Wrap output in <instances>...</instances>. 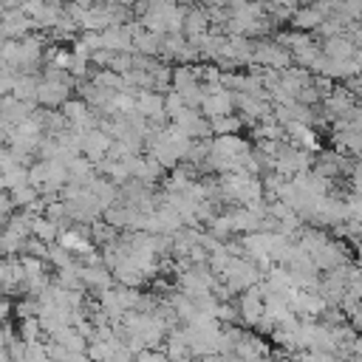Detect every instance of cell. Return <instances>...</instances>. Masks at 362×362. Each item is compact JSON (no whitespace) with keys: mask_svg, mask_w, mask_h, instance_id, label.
I'll return each instance as SVG.
<instances>
[{"mask_svg":"<svg viewBox=\"0 0 362 362\" xmlns=\"http://www.w3.org/2000/svg\"><path fill=\"white\" fill-rule=\"evenodd\" d=\"M23 252V240L11 232H0V260H11V257H20Z\"/></svg>","mask_w":362,"mask_h":362,"instance_id":"5bb4252c","label":"cell"},{"mask_svg":"<svg viewBox=\"0 0 362 362\" xmlns=\"http://www.w3.org/2000/svg\"><path fill=\"white\" fill-rule=\"evenodd\" d=\"M17 337L25 342V345H31V342H42L45 337H42V328H40V320L37 317H28V320H17Z\"/></svg>","mask_w":362,"mask_h":362,"instance_id":"7c38bea8","label":"cell"},{"mask_svg":"<svg viewBox=\"0 0 362 362\" xmlns=\"http://www.w3.org/2000/svg\"><path fill=\"white\" fill-rule=\"evenodd\" d=\"M133 54L147 57V59H161V37L141 28V31L133 37Z\"/></svg>","mask_w":362,"mask_h":362,"instance_id":"52a82bcc","label":"cell"},{"mask_svg":"<svg viewBox=\"0 0 362 362\" xmlns=\"http://www.w3.org/2000/svg\"><path fill=\"white\" fill-rule=\"evenodd\" d=\"M235 308H238V320H240V328L252 331V328H255V322L263 317V297H260L257 286H255V288H246V291H240V294L235 297Z\"/></svg>","mask_w":362,"mask_h":362,"instance_id":"6da1fadb","label":"cell"},{"mask_svg":"<svg viewBox=\"0 0 362 362\" xmlns=\"http://www.w3.org/2000/svg\"><path fill=\"white\" fill-rule=\"evenodd\" d=\"M51 342H57L65 354H85V348H88V339H82L71 325H65V328H59L54 337H48Z\"/></svg>","mask_w":362,"mask_h":362,"instance_id":"ba28073f","label":"cell"},{"mask_svg":"<svg viewBox=\"0 0 362 362\" xmlns=\"http://www.w3.org/2000/svg\"><path fill=\"white\" fill-rule=\"evenodd\" d=\"M198 113H201L206 122H209V119L229 116V113H235V96H232L229 90H223V88H218V90H212V93H206V96L201 99Z\"/></svg>","mask_w":362,"mask_h":362,"instance_id":"7a4b0ae2","label":"cell"},{"mask_svg":"<svg viewBox=\"0 0 362 362\" xmlns=\"http://www.w3.org/2000/svg\"><path fill=\"white\" fill-rule=\"evenodd\" d=\"M206 31H209V20H206L204 8H201V6H187L181 34H184L187 40H192V37H201V34H206Z\"/></svg>","mask_w":362,"mask_h":362,"instance_id":"8992f818","label":"cell"},{"mask_svg":"<svg viewBox=\"0 0 362 362\" xmlns=\"http://www.w3.org/2000/svg\"><path fill=\"white\" fill-rule=\"evenodd\" d=\"M37 311H40L37 297H17L11 317H14V320H28V317H37Z\"/></svg>","mask_w":362,"mask_h":362,"instance_id":"2e32d148","label":"cell"},{"mask_svg":"<svg viewBox=\"0 0 362 362\" xmlns=\"http://www.w3.org/2000/svg\"><path fill=\"white\" fill-rule=\"evenodd\" d=\"M116 238H119V232H116L113 226H107V223H105L102 218L90 223V243H93L96 249L107 246V243H110V240H116Z\"/></svg>","mask_w":362,"mask_h":362,"instance_id":"4fadbf2b","label":"cell"},{"mask_svg":"<svg viewBox=\"0 0 362 362\" xmlns=\"http://www.w3.org/2000/svg\"><path fill=\"white\" fill-rule=\"evenodd\" d=\"M57 232H59V226L51 223L48 218H42V215L31 218V238H37V240H42V243L51 246V243L57 240Z\"/></svg>","mask_w":362,"mask_h":362,"instance_id":"8fae6325","label":"cell"},{"mask_svg":"<svg viewBox=\"0 0 362 362\" xmlns=\"http://www.w3.org/2000/svg\"><path fill=\"white\" fill-rule=\"evenodd\" d=\"M320 54H322L325 59H339V62H345V59L359 57V48H356L345 34H337V37L320 40Z\"/></svg>","mask_w":362,"mask_h":362,"instance_id":"5b68a950","label":"cell"},{"mask_svg":"<svg viewBox=\"0 0 362 362\" xmlns=\"http://www.w3.org/2000/svg\"><path fill=\"white\" fill-rule=\"evenodd\" d=\"M65 362H90V359H88L85 354H68V356H65Z\"/></svg>","mask_w":362,"mask_h":362,"instance_id":"44dd1931","label":"cell"},{"mask_svg":"<svg viewBox=\"0 0 362 362\" xmlns=\"http://www.w3.org/2000/svg\"><path fill=\"white\" fill-rule=\"evenodd\" d=\"M110 144H113V139L105 136L99 127H93V130L82 133V150H79V156H85L90 164H99V161L107 156Z\"/></svg>","mask_w":362,"mask_h":362,"instance_id":"3957f363","label":"cell"},{"mask_svg":"<svg viewBox=\"0 0 362 362\" xmlns=\"http://www.w3.org/2000/svg\"><path fill=\"white\" fill-rule=\"evenodd\" d=\"M37 82H40V76H23V74H17V82H14L11 96H14L17 102H34V96H37ZM34 105H37V102H34Z\"/></svg>","mask_w":362,"mask_h":362,"instance_id":"30bf717a","label":"cell"},{"mask_svg":"<svg viewBox=\"0 0 362 362\" xmlns=\"http://www.w3.org/2000/svg\"><path fill=\"white\" fill-rule=\"evenodd\" d=\"M322 14L308 3V6H297L294 8V14L288 17V23H286V28H291V31H303V34H317V28L322 25Z\"/></svg>","mask_w":362,"mask_h":362,"instance_id":"277c9868","label":"cell"},{"mask_svg":"<svg viewBox=\"0 0 362 362\" xmlns=\"http://www.w3.org/2000/svg\"><path fill=\"white\" fill-rule=\"evenodd\" d=\"M107 71H113L116 76H124L127 71H133V54H113Z\"/></svg>","mask_w":362,"mask_h":362,"instance_id":"e0dca14e","label":"cell"},{"mask_svg":"<svg viewBox=\"0 0 362 362\" xmlns=\"http://www.w3.org/2000/svg\"><path fill=\"white\" fill-rule=\"evenodd\" d=\"M11 311H14V300H8V297L0 294V322H8L11 320Z\"/></svg>","mask_w":362,"mask_h":362,"instance_id":"ffe728a7","label":"cell"},{"mask_svg":"<svg viewBox=\"0 0 362 362\" xmlns=\"http://www.w3.org/2000/svg\"><path fill=\"white\" fill-rule=\"evenodd\" d=\"M240 130H243V119L238 113H229V116H221V119H209L212 139H218V136H240Z\"/></svg>","mask_w":362,"mask_h":362,"instance_id":"9c48e42d","label":"cell"},{"mask_svg":"<svg viewBox=\"0 0 362 362\" xmlns=\"http://www.w3.org/2000/svg\"><path fill=\"white\" fill-rule=\"evenodd\" d=\"M0 232H3V226H0Z\"/></svg>","mask_w":362,"mask_h":362,"instance_id":"7402d4cb","label":"cell"},{"mask_svg":"<svg viewBox=\"0 0 362 362\" xmlns=\"http://www.w3.org/2000/svg\"><path fill=\"white\" fill-rule=\"evenodd\" d=\"M8 198H11V204H14V209H25V206H31L37 198H40V192L34 189V187H28V184H23V187H17V189H11L8 192Z\"/></svg>","mask_w":362,"mask_h":362,"instance_id":"9a60e30c","label":"cell"},{"mask_svg":"<svg viewBox=\"0 0 362 362\" xmlns=\"http://www.w3.org/2000/svg\"><path fill=\"white\" fill-rule=\"evenodd\" d=\"M181 110H184L181 96H178L175 90H167V93H164V113H167V119H175Z\"/></svg>","mask_w":362,"mask_h":362,"instance_id":"ac0fdd59","label":"cell"},{"mask_svg":"<svg viewBox=\"0 0 362 362\" xmlns=\"http://www.w3.org/2000/svg\"><path fill=\"white\" fill-rule=\"evenodd\" d=\"M14 212V204H11V198H8V192L6 189H0V226L6 223V218Z\"/></svg>","mask_w":362,"mask_h":362,"instance_id":"d6986e66","label":"cell"}]
</instances>
